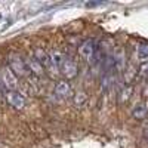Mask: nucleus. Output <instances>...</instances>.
I'll return each mask as SVG.
<instances>
[{"label": "nucleus", "instance_id": "9", "mask_svg": "<svg viewBox=\"0 0 148 148\" xmlns=\"http://www.w3.org/2000/svg\"><path fill=\"white\" fill-rule=\"evenodd\" d=\"M73 102L77 108H83L86 104H88V93L84 90H79L73 95Z\"/></svg>", "mask_w": 148, "mask_h": 148}, {"label": "nucleus", "instance_id": "11", "mask_svg": "<svg viewBox=\"0 0 148 148\" xmlns=\"http://www.w3.org/2000/svg\"><path fill=\"white\" fill-rule=\"evenodd\" d=\"M136 55L138 59L142 61V62H147L148 61V43H139L136 47Z\"/></svg>", "mask_w": 148, "mask_h": 148}, {"label": "nucleus", "instance_id": "2", "mask_svg": "<svg viewBox=\"0 0 148 148\" xmlns=\"http://www.w3.org/2000/svg\"><path fill=\"white\" fill-rule=\"evenodd\" d=\"M8 67L14 71V74L16 77H25L28 76V68H27V64L25 61L21 58V55L18 53H10L8 56Z\"/></svg>", "mask_w": 148, "mask_h": 148}, {"label": "nucleus", "instance_id": "8", "mask_svg": "<svg viewBox=\"0 0 148 148\" xmlns=\"http://www.w3.org/2000/svg\"><path fill=\"white\" fill-rule=\"evenodd\" d=\"M132 117L135 120H145L148 117V105L144 102L136 104L132 108Z\"/></svg>", "mask_w": 148, "mask_h": 148}, {"label": "nucleus", "instance_id": "14", "mask_svg": "<svg viewBox=\"0 0 148 148\" xmlns=\"http://www.w3.org/2000/svg\"><path fill=\"white\" fill-rule=\"evenodd\" d=\"M144 136H145V139H148V129L144 130Z\"/></svg>", "mask_w": 148, "mask_h": 148}, {"label": "nucleus", "instance_id": "7", "mask_svg": "<svg viewBox=\"0 0 148 148\" xmlns=\"http://www.w3.org/2000/svg\"><path fill=\"white\" fill-rule=\"evenodd\" d=\"M55 95L61 96V98H70L73 96V89H71V84L65 80H61L56 83L55 86Z\"/></svg>", "mask_w": 148, "mask_h": 148}, {"label": "nucleus", "instance_id": "10", "mask_svg": "<svg viewBox=\"0 0 148 148\" xmlns=\"http://www.w3.org/2000/svg\"><path fill=\"white\" fill-rule=\"evenodd\" d=\"M49 58H51L52 64H53V65H56L58 68H59L61 65H62L64 59H65V56L62 55V52H61V51H56V49H53V51L49 52Z\"/></svg>", "mask_w": 148, "mask_h": 148}, {"label": "nucleus", "instance_id": "4", "mask_svg": "<svg viewBox=\"0 0 148 148\" xmlns=\"http://www.w3.org/2000/svg\"><path fill=\"white\" fill-rule=\"evenodd\" d=\"M59 71H61V74H62L64 77H67V79H74V77L77 76V73H79V67H77V64L74 62L73 59L65 58L64 62H62V65L59 67Z\"/></svg>", "mask_w": 148, "mask_h": 148}, {"label": "nucleus", "instance_id": "3", "mask_svg": "<svg viewBox=\"0 0 148 148\" xmlns=\"http://www.w3.org/2000/svg\"><path fill=\"white\" fill-rule=\"evenodd\" d=\"M0 79H2V83L3 86L8 89V92H15L16 88H18V77L14 74L9 67H5L0 73Z\"/></svg>", "mask_w": 148, "mask_h": 148}, {"label": "nucleus", "instance_id": "12", "mask_svg": "<svg viewBox=\"0 0 148 148\" xmlns=\"http://www.w3.org/2000/svg\"><path fill=\"white\" fill-rule=\"evenodd\" d=\"M138 74H139L141 77H144V79H148V61H147V62H142V64L139 65Z\"/></svg>", "mask_w": 148, "mask_h": 148}, {"label": "nucleus", "instance_id": "6", "mask_svg": "<svg viewBox=\"0 0 148 148\" xmlns=\"http://www.w3.org/2000/svg\"><path fill=\"white\" fill-rule=\"evenodd\" d=\"M25 64H27L28 71H30V73H33L34 76H37V77H42L43 74L46 73V71H45V68H43V65L39 62V59H37L34 55H33V56H30V58L25 61Z\"/></svg>", "mask_w": 148, "mask_h": 148}, {"label": "nucleus", "instance_id": "1", "mask_svg": "<svg viewBox=\"0 0 148 148\" xmlns=\"http://www.w3.org/2000/svg\"><path fill=\"white\" fill-rule=\"evenodd\" d=\"M79 53L80 56L86 61L88 64H95L98 62V58H99V53H98V43L93 39H88L84 40L80 47H79Z\"/></svg>", "mask_w": 148, "mask_h": 148}, {"label": "nucleus", "instance_id": "13", "mask_svg": "<svg viewBox=\"0 0 148 148\" xmlns=\"http://www.w3.org/2000/svg\"><path fill=\"white\" fill-rule=\"evenodd\" d=\"M130 93H132V88H125L121 92V102H126L129 98H130Z\"/></svg>", "mask_w": 148, "mask_h": 148}, {"label": "nucleus", "instance_id": "5", "mask_svg": "<svg viewBox=\"0 0 148 148\" xmlns=\"http://www.w3.org/2000/svg\"><path fill=\"white\" fill-rule=\"evenodd\" d=\"M6 99L10 107H14L15 110H24L25 107V98H24L19 92H8L6 93Z\"/></svg>", "mask_w": 148, "mask_h": 148}]
</instances>
